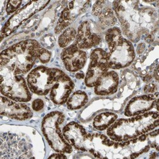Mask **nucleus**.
Wrapping results in <instances>:
<instances>
[{
  "label": "nucleus",
  "mask_w": 159,
  "mask_h": 159,
  "mask_svg": "<svg viewBox=\"0 0 159 159\" xmlns=\"http://www.w3.org/2000/svg\"><path fill=\"white\" fill-rule=\"evenodd\" d=\"M105 39L110 50L108 53L110 68H124L134 61L136 56L134 46L129 39L123 37L118 28L109 29L106 33Z\"/></svg>",
  "instance_id": "obj_4"
},
{
  "label": "nucleus",
  "mask_w": 159,
  "mask_h": 159,
  "mask_svg": "<svg viewBox=\"0 0 159 159\" xmlns=\"http://www.w3.org/2000/svg\"><path fill=\"white\" fill-rule=\"evenodd\" d=\"M74 87L72 80L61 71L50 91L51 101L56 104H64L70 98Z\"/></svg>",
  "instance_id": "obj_11"
},
{
  "label": "nucleus",
  "mask_w": 159,
  "mask_h": 159,
  "mask_svg": "<svg viewBox=\"0 0 159 159\" xmlns=\"http://www.w3.org/2000/svg\"><path fill=\"white\" fill-rule=\"evenodd\" d=\"M44 107V102L41 99H36L32 102V109L35 111H39Z\"/></svg>",
  "instance_id": "obj_22"
},
{
  "label": "nucleus",
  "mask_w": 159,
  "mask_h": 159,
  "mask_svg": "<svg viewBox=\"0 0 159 159\" xmlns=\"http://www.w3.org/2000/svg\"><path fill=\"white\" fill-rule=\"evenodd\" d=\"M61 57L66 70L76 72L84 67L87 55L85 51L78 48L73 43L63 49Z\"/></svg>",
  "instance_id": "obj_12"
},
{
  "label": "nucleus",
  "mask_w": 159,
  "mask_h": 159,
  "mask_svg": "<svg viewBox=\"0 0 159 159\" xmlns=\"http://www.w3.org/2000/svg\"><path fill=\"white\" fill-rule=\"evenodd\" d=\"M118 118V115L113 112H102L94 118L93 126L98 130L108 129Z\"/></svg>",
  "instance_id": "obj_18"
},
{
  "label": "nucleus",
  "mask_w": 159,
  "mask_h": 159,
  "mask_svg": "<svg viewBox=\"0 0 159 159\" xmlns=\"http://www.w3.org/2000/svg\"><path fill=\"white\" fill-rule=\"evenodd\" d=\"M110 69L108 52L102 48H96L91 52L90 62L85 77V85L93 87L98 79Z\"/></svg>",
  "instance_id": "obj_8"
},
{
  "label": "nucleus",
  "mask_w": 159,
  "mask_h": 159,
  "mask_svg": "<svg viewBox=\"0 0 159 159\" xmlns=\"http://www.w3.org/2000/svg\"><path fill=\"white\" fill-rule=\"evenodd\" d=\"M61 70L40 66L28 75L27 84L31 92L38 96L48 94Z\"/></svg>",
  "instance_id": "obj_7"
},
{
  "label": "nucleus",
  "mask_w": 159,
  "mask_h": 159,
  "mask_svg": "<svg viewBox=\"0 0 159 159\" xmlns=\"http://www.w3.org/2000/svg\"><path fill=\"white\" fill-rule=\"evenodd\" d=\"M51 53L35 39H27L5 49L0 56V66H5L18 75L30 72L39 60L47 63Z\"/></svg>",
  "instance_id": "obj_2"
},
{
  "label": "nucleus",
  "mask_w": 159,
  "mask_h": 159,
  "mask_svg": "<svg viewBox=\"0 0 159 159\" xmlns=\"http://www.w3.org/2000/svg\"><path fill=\"white\" fill-rule=\"evenodd\" d=\"M0 73L1 93L3 96L20 102L31 99V91L22 76L5 66H0Z\"/></svg>",
  "instance_id": "obj_6"
},
{
  "label": "nucleus",
  "mask_w": 159,
  "mask_h": 159,
  "mask_svg": "<svg viewBox=\"0 0 159 159\" xmlns=\"http://www.w3.org/2000/svg\"><path fill=\"white\" fill-rule=\"evenodd\" d=\"M139 1H115L113 8L120 21L122 32L130 42H138L148 36L157 22L156 10Z\"/></svg>",
  "instance_id": "obj_1"
},
{
  "label": "nucleus",
  "mask_w": 159,
  "mask_h": 159,
  "mask_svg": "<svg viewBox=\"0 0 159 159\" xmlns=\"http://www.w3.org/2000/svg\"><path fill=\"white\" fill-rule=\"evenodd\" d=\"M1 115L18 120H25L33 116V112L27 104L14 101L5 96L1 97Z\"/></svg>",
  "instance_id": "obj_13"
},
{
  "label": "nucleus",
  "mask_w": 159,
  "mask_h": 159,
  "mask_svg": "<svg viewBox=\"0 0 159 159\" xmlns=\"http://www.w3.org/2000/svg\"><path fill=\"white\" fill-rule=\"evenodd\" d=\"M64 119L65 116L62 112H50L43 119L42 130L48 144L55 152L70 153L73 151V147L64 138L61 129Z\"/></svg>",
  "instance_id": "obj_5"
},
{
  "label": "nucleus",
  "mask_w": 159,
  "mask_h": 159,
  "mask_svg": "<svg viewBox=\"0 0 159 159\" xmlns=\"http://www.w3.org/2000/svg\"><path fill=\"white\" fill-rule=\"evenodd\" d=\"M76 36V31L75 28L70 27L62 31L58 39V43L60 47L66 48L68 47L70 43L75 40Z\"/></svg>",
  "instance_id": "obj_20"
},
{
  "label": "nucleus",
  "mask_w": 159,
  "mask_h": 159,
  "mask_svg": "<svg viewBox=\"0 0 159 159\" xmlns=\"http://www.w3.org/2000/svg\"><path fill=\"white\" fill-rule=\"evenodd\" d=\"M22 3L21 1H9L7 2L6 11L8 14L14 12L20 6Z\"/></svg>",
  "instance_id": "obj_21"
},
{
  "label": "nucleus",
  "mask_w": 159,
  "mask_h": 159,
  "mask_svg": "<svg viewBox=\"0 0 159 159\" xmlns=\"http://www.w3.org/2000/svg\"><path fill=\"white\" fill-rule=\"evenodd\" d=\"M92 14L98 17L102 25L111 27L116 22V17L111 6L107 2H96L92 8Z\"/></svg>",
  "instance_id": "obj_17"
},
{
  "label": "nucleus",
  "mask_w": 159,
  "mask_h": 159,
  "mask_svg": "<svg viewBox=\"0 0 159 159\" xmlns=\"http://www.w3.org/2000/svg\"><path fill=\"white\" fill-rule=\"evenodd\" d=\"M87 132L83 126L75 122L68 124L62 129V134L67 142L75 149L86 152L85 141Z\"/></svg>",
  "instance_id": "obj_15"
},
{
  "label": "nucleus",
  "mask_w": 159,
  "mask_h": 159,
  "mask_svg": "<svg viewBox=\"0 0 159 159\" xmlns=\"http://www.w3.org/2000/svg\"><path fill=\"white\" fill-rule=\"evenodd\" d=\"M157 90V86L155 84H150L147 85V86H145L144 89V91L145 93H154Z\"/></svg>",
  "instance_id": "obj_23"
},
{
  "label": "nucleus",
  "mask_w": 159,
  "mask_h": 159,
  "mask_svg": "<svg viewBox=\"0 0 159 159\" xmlns=\"http://www.w3.org/2000/svg\"><path fill=\"white\" fill-rule=\"evenodd\" d=\"M49 158H66V156H65L62 153H58L53 154L52 155L50 156Z\"/></svg>",
  "instance_id": "obj_24"
},
{
  "label": "nucleus",
  "mask_w": 159,
  "mask_h": 159,
  "mask_svg": "<svg viewBox=\"0 0 159 159\" xmlns=\"http://www.w3.org/2000/svg\"><path fill=\"white\" fill-rule=\"evenodd\" d=\"M101 41V37L95 24L85 20L79 25L74 44L80 49H89L98 45Z\"/></svg>",
  "instance_id": "obj_9"
},
{
  "label": "nucleus",
  "mask_w": 159,
  "mask_h": 159,
  "mask_svg": "<svg viewBox=\"0 0 159 159\" xmlns=\"http://www.w3.org/2000/svg\"><path fill=\"white\" fill-rule=\"evenodd\" d=\"M90 2L88 1H72L70 2L61 12L55 28L56 34H59L68 26L71 25L75 20L89 8Z\"/></svg>",
  "instance_id": "obj_10"
},
{
  "label": "nucleus",
  "mask_w": 159,
  "mask_h": 159,
  "mask_svg": "<svg viewBox=\"0 0 159 159\" xmlns=\"http://www.w3.org/2000/svg\"><path fill=\"white\" fill-rule=\"evenodd\" d=\"M158 101V93L137 96L132 98L126 106L124 115L126 116H135L152 110Z\"/></svg>",
  "instance_id": "obj_14"
},
{
  "label": "nucleus",
  "mask_w": 159,
  "mask_h": 159,
  "mask_svg": "<svg viewBox=\"0 0 159 159\" xmlns=\"http://www.w3.org/2000/svg\"><path fill=\"white\" fill-rule=\"evenodd\" d=\"M76 77L78 79H82V78H84L85 77V75L83 73H77L76 75Z\"/></svg>",
  "instance_id": "obj_25"
},
{
  "label": "nucleus",
  "mask_w": 159,
  "mask_h": 159,
  "mask_svg": "<svg viewBox=\"0 0 159 159\" xmlns=\"http://www.w3.org/2000/svg\"><path fill=\"white\" fill-rule=\"evenodd\" d=\"M88 102V96L85 92L78 90L68 98L66 104L69 110H74L82 108Z\"/></svg>",
  "instance_id": "obj_19"
},
{
  "label": "nucleus",
  "mask_w": 159,
  "mask_h": 159,
  "mask_svg": "<svg viewBox=\"0 0 159 159\" xmlns=\"http://www.w3.org/2000/svg\"><path fill=\"white\" fill-rule=\"evenodd\" d=\"M119 76L114 71H107L101 76L94 86V92L98 96H108L115 94L118 90Z\"/></svg>",
  "instance_id": "obj_16"
},
{
  "label": "nucleus",
  "mask_w": 159,
  "mask_h": 159,
  "mask_svg": "<svg viewBox=\"0 0 159 159\" xmlns=\"http://www.w3.org/2000/svg\"><path fill=\"white\" fill-rule=\"evenodd\" d=\"M158 112L148 111L129 118L116 120L108 129V136L118 142L135 139L154 130L158 125Z\"/></svg>",
  "instance_id": "obj_3"
}]
</instances>
